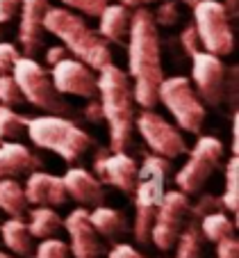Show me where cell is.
Here are the masks:
<instances>
[{
    "mask_svg": "<svg viewBox=\"0 0 239 258\" xmlns=\"http://www.w3.org/2000/svg\"><path fill=\"white\" fill-rule=\"evenodd\" d=\"M21 10V0H0V23H10Z\"/></svg>",
    "mask_w": 239,
    "mask_h": 258,
    "instance_id": "8d00e7d4",
    "label": "cell"
},
{
    "mask_svg": "<svg viewBox=\"0 0 239 258\" xmlns=\"http://www.w3.org/2000/svg\"><path fill=\"white\" fill-rule=\"evenodd\" d=\"M16 57H19V50H16V46L0 41V76L12 71V64H14Z\"/></svg>",
    "mask_w": 239,
    "mask_h": 258,
    "instance_id": "e575fe53",
    "label": "cell"
},
{
    "mask_svg": "<svg viewBox=\"0 0 239 258\" xmlns=\"http://www.w3.org/2000/svg\"><path fill=\"white\" fill-rule=\"evenodd\" d=\"M169 160L160 158L155 153L144 158V165L137 171V185L132 190L135 197V206H144V208H157V204L164 197L166 185V174H169Z\"/></svg>",
    "mask_w": 239,
    "mask_h": 258,
    "instance_id": "5bb4252c",
    "label": "cell"
},
{
    "mask_svg": "<svg viewBox=\"0 0 239 258\" xmlns=\"http://www.w3.org/2000/svg\"><path fill=\"white\" fill-rule=\"evenodd\" d=\"M0 258H14V256H10V253H5V251H0Z\"/></svg>",
    "mask_w": 239,
    "mask_h": 258,
    "instance_id": "ee69618b",
    "label": "cell"
},
{
    "mask_svg": "<svg viewBox=\"0 0 239 258\" xmlns=\"http://www.w3.org/2000/svg\"><path fill=\"white\" fill-rule=\"evenodd\" d=\"M191 80L196 85V94L205 105L219 107L225 101L234 105L237 69H228L219 55H212L207 50L191 55Z\"/></svg>",
    "mask_w": 239,
    "mask_h": 258,
    "instance_id": "5b68a950",
    "label": "cell"
},
{
    "mask_svg": "<svg viewBox=\"0 0 239 258\" xmlns=\"http://www.w3.org/2000/svg\"><path fill=\"white\" fill-rule=\"evenodd\" d=\"M59 3H64V5L71 7V10L82 12L84 16H96V19H98V14L109 5V0H59Z\"/></svg>",
    "mask_w": 239,
    "mask_h": 258,
    "instance_id": "1f68e13d",
    "label": "cell"
},
{
    "mask_svg": "<svg viewBox=\"0 0 239 258\" xmlns=\"http://www.w3.org/2000/svg\"><path fill=\"white\" fill-rule=\"evenodd\" d=\"M216 258H239V242L234 235L216 242Z\"/></svg>",
    "mask_w": 239,
    "mask_h": 258,
    "instance_id": "d590c367",
    "label": "cell"
},
{
    "mask_svg": "<svg viewBox=\"0 0 239 258\" xmlns=\"http://www.w3.org/2000/svg\"><path fill=\"white\" fill-rule=\"evenodd\" d=\"M221 5L225 7V12H228L230 19H234V16H237V0H221Z\"/></svg>",
    "mask_w": 239,
    "mask_h": 258,
    "instance_id": "b9f144b4",
    "label": "cell"
},
{
    "mask_svg": "<svg viewBox=\"0 0 239 258\" xmlns=\"http://www.w3.org/2000/svg\"><path fill=\"white\" fill-rule=\"evenodd\" d=\"M182 3H187V5H189V7H194L196 3H200V0H182Z\"/></svg>",
    "mask_w": 239,
    "mask_h": 258,
    "instance_id": "7bdbcfd3",
    "label": "cell"
},
{
    "mask_svg": "<svg viewBox=\"0 0 239 258\" xmlns=\"http://www.w3.org/2000/svg\"><path fill=\"white\" fill-rule=\"evenodd\" d=\"M237 156H232L228 160V165H225V190L223 195H221V204L225 206V210H230V213H237L239 208V199H237Z\"/></svg>",
    "mask_w": 239,
    "mask_h": 258,
    "instance_id": "83f0119b",
    "label": "cell"
},
{
    "mask_svg": "<svg viewBox=\"0 0 239 258\" xmlns=\"http://www.w3.org/2000/svg\"><path fill=\"white\" fill-rule=\"evenodd\" d=\"M39 167V158L21 142L0 144V178H19Z\"/></svg>",
    "mask_w": 239,
    "mask_h": 258,
    "instance_id": "d6986e66",
    "label": "cell"
},
{
    "mask_svg": "<svg viewBox=\"0 0 239 258\" xmlns=\"http://www.w3.org/2000/svg\"><path fill=\"white\" fill-rule=\"evenodd\" d=\"M130 7L126 5H107L105 10L98 14V32H100L102 39L107 41H123L128 37V30H130Z\"/></svg>",
    "mask_w": 239,
    "mask_h": 258,
    "instance_id": "44dd1931",
    "label": "cell"
},
{
    "mask_svg": "<svg viewBox=\"0 0 239 258\" xmlns=\"http://www.w3.org/2000/svg\"><path fill=\"white\" fill-rule=\"evenodd\" d=\"M25 133L39 149H48L66 162L80 160L93 146V140L82 128L57 114H41L28 119Z\"/></svg>",
    "mask_w": 239,
    "mask_h": 258,
    "instance_id": "277c9868",
    "label": "cell"
},
{
    "mask_svg": "<svg viewBox=\"0 0 239 258\" xmlns=\"http://www.w3.org/2000/svg\"><path fill=\"white\" fill-rule=\"evenodd\" d=\"M28 126V117L14 112V107L0 105V144L3 142H14Z\"/></svg>",
    "mask_w": 239,
    "mask_h": 258,
    "instance_id": "4316f807",
    "label": "cell"
},
{
    "mask_svg": "<svg viewBox=\"0 0 239 258\" xmlns=\"http://www.w3.org/2000/svg\"><path fill=\"white\" fill-rule=\"evenodd\" d=\"M126 7H148L151 3H160V0H118Z\"/></svg>",
    "mask_w": 239,
    "mask_h": 258,
    "instance_id": "60d3db41",
    "label": "cell"
},
{
    "mask_svg": "<svg viewBox=\"0 0 239 258\" xmlns=\"http://www.w3.org/2000/svg\"><path fill=\"white\" fill-rule=\"evenodd\" d=\"M180 46H182V50H185L189 57L200 50V39H198V32H196L194 23L182 28V32H180Z\"/></svg>",
    "mask_w": 239,
    "mask_h": 258,
    "instance_id": "836d02e7",
    "label": "cell"
},
{
    "mask_svg": "<svg viewBox=\"0 0 239 258\" xmlns=\"http://www.w3.org/2000/svg\"><path fill=\"white\" fill-rule=\"evenodd\" d=\"M44 30L62 39L64 48L73 53L75 59L84 62L91 71H100L112 64V48L109 41L102 39L100 32L87 23V19L73 14L66 7H50L44 14Z\"/></svg>",
    "mask_w": 239,
    "mask_h": 258,
    "instance_id": "7a4b0ae2",
    "label": "cell"
},
{
    "mask_svg": "<svg viewBox=\"0 0 239 258\" xmlns=\"http://www.w3.org/2000/svg\"><path fill=\"white\" fill-rule=\"evenodd\" d=\"M93 176L100 183L116 187L123 195H132L137 185V162L126 151H112V149H98L93 156Z\"/></svg>",
    "mask_w": 239,
    "mask_h": 258,
    "instance_id": "7c38bea8",
    "label": "cell"
},
{
    "mask_svg": "<svg viewBox=\"0 0 239 258\" xmlns=\"http://www.w3.org/2000/svg\"><path fill=\"white\" fill-rule=\"evenodd\" d=\"M128 78L132 80L135 103L144 110H153L157 105V87L162 71L160 34L153 21V12L148 7H135L128 30Z\"/></svg>",
    "mask_w": 239,
    "mask_h": 258,
    "instance_id": "6da1fadb",
    "label": "cell"
},
{
    "mask_svg": "<svg viewBox=\"0 0 239 258\" xmlns=\"http://www.w3.org/2000/svg\"><path fill=\"white\" fill-rule=\"evenodd\" d=\"M12 76H14L21 94H23V101H28L30 105L39 107L44 112L57 114V117L68 114V103L55 89L50 73L34 57L19 55L14 59V64H12Z\"/></svg>",
    "mask_w": 239,
    "mask_h": 258,
    "instance_id": "8992f818",
    "label": "cell"
},
{
    "mask_svg": "<svg viewBox=\"0 0 239 258\" xmlns=\"http://www.w3.org/2000/svg\"><path fill=\"white\" fill-rule=\"evenodd\" d=\"M21 103H23V94H21L12 71L3 73V76H0V105L16 107V105H21Z\"/></svg>",
    "mask_w": 239,
    "mask_h": 258,
    "instance_id": "f1b7e54d",
    "label": "cell"
},
{
    "mask_svg": "<svg viewBox=\"0 0 239 258\" xmlns=\"http://www.w3.org/2000/svg\"><path fill=\"white\" fill-rule=\"evenodd\" d=\"M107 258H144L142 253L137 251L132 244H126V242H116L112 247V251L107 253Z\"/></svg>",
    "mask_w": 239,
    "mask_h": 258,
    "instance_id": "74e56055",
    "label": "cell"
},
{
    "mask_svg": "<svg viewBox=\"0 0 239 258\" xmlns=\"http://www.w3.org/2000/svg\"><path fill=\"white\" fill-rule=\"evenodd\" d=\"M50 80L55 89L66 96H80V98H96L98 96V80L91 73V69L84 62L73 57H64L57 64L50 67Z\"/></svg>",
    "mask_w": 239,
    "mask_h": 258,
    "instance_id": "4fadbf2b",
    "label": "cell"
},
{
    "mask_svg": "<svg viewBox=\"0 0 239 258\" xmlns=\"http://www.w3.org/2000/svg\"><path fill=\"white\" fill-rule=\"evenodd\" d=\"M62 226L66 229L68 238H71V256L73 258H100L102 256V244L100 235L96 233L91 219H89L87 208H75L68 213L66 219H62Z\"/></svg>",
    "mask_w": 239,
    "mask_h": 258,
    "instance_id": "9a60e30c",
    "label": "cell"
},
{
    "mask_svg": "<svg viewBox=\"0 0 239 258\" xmlns=\"http://www.w3.org/2000/svg\"><path fill=\"white\" fill-rule=\"evenodd\" d=\"M135 128L144 137V142L151 146V151L160 158L173 160L187 151V142L182 133L153 110H144L139 117H135Z\"/></svg>",
    "mask_w": 239,
    "mask_h": 258,
    "instance_id": "8fae6325",
    "label": "cell"
},
{
    "mask_svg": "<svg viewBox=\"0 0 239 258\" xmlns=\"http://www.w3.org/2000/svg\"><path fill=\"white\" fill-rule=\"evenodd\" d=\"M89 219H91L96 233L107 240H116L128 233V219H126V215L116 208H109V206L100 204V206H96V208H91Z\"/></svg>",
    "mask_w": 239,
    "mask_h": 258,
    "instance_id": "7402d4cb",
    "label": "cell"
},
{
    "mask_svg": "<svg viewBox=\"0 0 239 258\" xmlns=\"http://www.w3.org/2000/svg\"><path fill=\"white\" fill-rule=\"evenodd\" d=\"M157 103L166 107L171 117L176 119L178 128L187 133H198L205 121V103L198 98L196 89L191 87V80L185 76H171L162 78L157 87Z\"/></svg>",
    "mask_w": 239,
    "mask_h": 258,
    "instance_id": "52a82bcc",
    "label": "cell"
},
{
    "mask_svg": "<svg viewBox=\"0 0 239 258\" xmlns=\"http://www.w3.org/2000/svg\"><path fill=\"white\" fill-rule=\"evenodd\" d=\"M153 21L155 25H173L176 21H180V5H178V0H164L160 3L157 12L153 14Z\"/></svg>",
    "mask_w": 239,
    "mask_h": 258,
    "instance_id": "4dcf8cb0",
    "label": "cell"
},
{
    "mask_svg": "<svg viewBox=\"0 0 239 258\" xmlns=\"http://www.w3.org/2000/svg\"><path fill=\"white\" fill-rule=\"evenodd\" d=\"M37 258H73L71 256V249H68L66 242L57 238H44L34 251Z\"/></svg>",
    "mask_w": 239,
    "mask_h": 258,
    "instance_id": "f546056e",
    "label": "cell"
},
{
    "mask_svg": "<svg viewBox=\"0 0 239 258\" xmlns=\"http://www.w3.org/2000/svg\"><path fill=\"white\" fill-rule=\"evenodd\" d=\"M194 28L200 44L212 55L225 57L234 50V32L230 16L219 0H200L194 7Z\"/></svg>",
    "mask_w": 239,
    "mask_h": 258,
    "instance_id": "ba28073f",
    "label": "cell"
},
{
    "mask_svg": "<svg viewBox=\"0 0 239 258\" xmlns=\"http://www.w3.org/2000/svg\"><path fill=\"white\" fill-rule=\"evenodd\" d=\"M48 5V0H21L19 46L25 57H34L44 46V14Z\"/></svg>",
    "mask_w": 239,
    "mask_h": 258,
    "instance_id": "2e32d148",
    "label": "cell"
},
{
    "mask_svg": "<svg viewBox=\"0 0 239 258\" xmlns=\"http://www.w3.org/2000/svg\"><path fill=\"white\" fill-rule=\"evenodd\" d=\"M189 206L191 204L185 192H164L162 201L155 208V219H153L151 226V242L160 251H169V249L176 247L178 235L187 224L185 219L189 215Z\"/></svg>",
    "mask_w": 239,
    "mask_h": 258,
    "instance_id": "30bf717a",
    "label": "cell"
},
{
    "mask_svg": "<svg viewBox=\"0 0 239 258\" xmlns=\"http://www.w3.org/2000/svg\"><path fill=\"white\" fill-rule=\"evenodd\" d=\"M219 197H212V195H205L200 197V201L196 206H189V215H191V222H196L198 217H205L207 213H214L219 210Z\"/></svg>",
    "mask_w": 239,
    "mask_h": 258,
    "instance_id": "d6a6232c",
    "label": "cell"
},
{
    "mask_svg": "<svg viewBox=\"0 0 239 258\" xmlns=\"http://www.w3.org/2000/svg\"><path fill=\"white\" fill-rule=\"evenodd\" d=\"M87 119L89 121H102V110H100V101L91 103L87 107Z\"/></svg>",
    "mask_w": 239,
    "mask_h": 258,
    "instance_id": "ab89813d",
    "label": "cell"
},
{
    "mask_svg": "<svg viewBox=\"0 0 239 258\" xmlns=\"http://www.w3.org/2000/svg\"><path fill=\"white\" fill-rule=\"evenodd\" d=\"M0 238L14 256L30 258L34 253V238L28 231V224L23 222V217H10L7 222H3L0 224Z\"/></svg>",
    "mask_w": 239,
    "mask_h": 258,
    "instance_id": "ffe728a7",
    "label": "cell"
},
{
    "mask_svg": "<svg viewBox=\"0 0 239 258\" xmlns=\"http://www.w3.org/2000/svg\"><path fill=\"white\" fill-rule=\"evenodd\" d=\"M23 192L28 204L50 206V208L64 206L68 199L66 190H64L62 176H53V174H46V171H30L28 180L23 185Z\"/></svg>",
    "mask_w": 239,
    "mask_h": 258,
    "instance_id": "ac0fdd59",
    "label": "cell"
},
{
    "mask_svg": "<svg viewBox=\"0 0 239 258\" xmlns=\"http://www.w3.org/2000/svg\"><path fill=\"white\" fill-rule=\"evenodd\" d=\"M200 233L205 235L212 242H219L223 238H230L234 235V222L221 210H214V213H207L205 217H200Z\"/></svg>",
    "mask_w": 239,
    "mask_h": 258,
    "instance_id": "d4e9b609",
    "label": "cell"
},
{
    "mask_svg": "<svg viewBox=\"0 0 239 258\" xmlns=\"http://www.w3.org/2000/svg\"><path fill=\"white\" fill-rule=\"evenodd\" d=\"M176 258H200L203 256V240H200V229L196 222H187V226L180 231L176 240Z\"/></svg>",
    "mask_w": 239,
    "mask_h": 258,
    "instance_id": "484cf974",
    "label": "cell"
},
{
    "mask_svg": "<svg viewBox=\"0 0 239 258\" xmlns=\"http://www.w3.org/2000/svg\"><path fill=\"white\" fill-rule=\"evenodd\" d=\"M0 210L10 217H23L28 213L23 185H19L14 178H0Z\"/></svg>",
    "mask_w": 239,
    "mask_h": 258,
    "instance_id": "cb8c5ba5",
    "label": "cell"
},
{
    "mask_svg": "<svg viewBox=\"0 0 239 258\" xmlns=\"http://www.w3.org/2000/svg\"><path fill=\"white\" fill-rule=\"evenodd\" d=\"M223 151L225 146L221 140L212 135H205L196 142V146L191 149L189 160L185 162L180 171L176 174V185L180 187V192L185 195H196L200 192V187L207 183L214 169L221 165L223 160Z\"/></svg>",
    "mask_w": 239,
    "mask_h": 258,
    "instance_id": "9c48e42d",
    "label": "cell"
},
{
    "mask_svg": "<svg viewBox=\"0 0 239 258\" xmlns=\"http://www.w3.org/2000/svg\"><path fill=\"white\" fill-rule=\"evenodd\" d=\"M66 55H68V50L64 48V46H55V48L46 50V62H48V67H53V64H57L59 59H64Z\"/></svg>",
    "mask_w": 239,
    "mask_h": 258,
    "instance_id": "f35d334b",
    "label": "cell"
},
{
    "mask_svg": "<svg viewBox=\"0 0 239 258\" xmlns=\"http://www.w3.org/2000/svg\"><path fill=\"white\" fill-rule=\"evenodd\" d=\"M28 231L32 233V238H53L59 229H62V217L55 213L50 206H34L28 213Z\"/></svg>",
    "mask_w": 239,
    "mask_h": 258,
    "instance_id": "603a6c76",
    "label": "cell"
},
{
    "mask_svg": "<svg viewBox=\"0 0 239 258\" xmlns=\"http://www.w3.org/2000/svg\"><path fill=\"white\" fill-rule=\"evenodd\" d=\"M98 76V96H100L102 119L109 126V149L126 151L135 131V96L128 73L114 64L100 69Z\"/></svg>",
    "mask_w": 239,
    "mask_h": 258,
    "instance_id": "3957f363",
    "label": "cell"
},
{
    "mask_svg": "<svg viewBox=\"0 0 239 258\" xmlns=\"http://www.w3.org/2000/svg\"><path fill=\"white\" fill-rule=\"evenodd\" d=\"M66 197L73 199L82 208H96V206L105 204V187L93 174H89L82 167H71L66 174L62 176Z\"/></svg>",
    "mask_w": 239,
    "mask_h": 258,
    "instance_id": "e0dca14e",
    "label": "cell"
}]
</instances>
